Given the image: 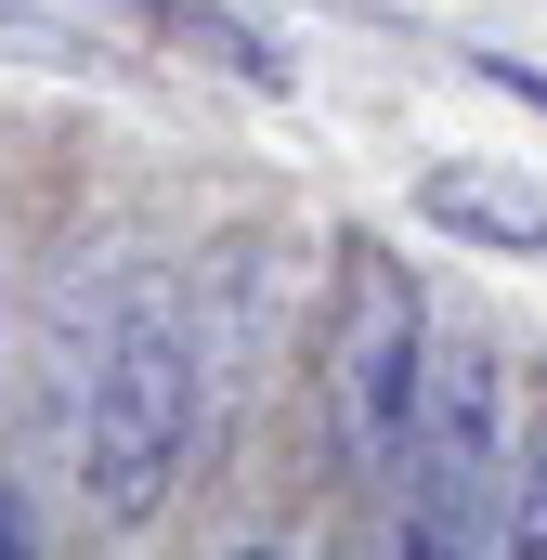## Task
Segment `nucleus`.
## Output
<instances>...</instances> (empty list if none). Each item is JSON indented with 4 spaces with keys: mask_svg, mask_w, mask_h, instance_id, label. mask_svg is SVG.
Instances as JSON below:
<instances>
[{
    "mask_svg": "<svg viewBox=\"0 0 547 560\" xmlns=\"http://www.w3.org/2000/svg\"><path fill=\"white\" fill-rule=\"evenodd\" d=\"M53 430L79 456V509L92 522H156L209 430H222V378L196 339V300L156 275H105L79 300H53Z\"/></svg>",
    "mask_w": 547,
    "mask_h": 560,
    "instance_id": "1",
    "label": "nucleus"
},
{
    "mask_svg": "<svg viewBox=\"0 0 547 560\" xmlns=\"http://www.w3.org/2000/svg\"><path fill=\"white\" fill-rule=\"evenodd\" d=\"M392 535L417 560H482L509 535V352L482 326L430 339L405 456H392Z\"/></svg>",
    "mask_w": 547,
    "mask_h": 560,
    "instance_id": "2",
    "label": "nucleus"
},
{
    "mask_svg": "<svg viewBox=\"0 0 547 560\" xmlns=\"http://www.w3.org/2000/svg\"><path fill=\"white\" fill-rule=\"evenodd\" d=\"M417 378H430V287L392 261V248H352L339 275V326H326V443L352 482H379L405 456Z\"/></svg>",
    "mask_w": 547,
    "mask_h": 560,
    "instance_id": "3",
    "label": "nucleus"
},
{
    "mask_svg": "<svg viewBox=\"0 0 547 560\" xmlns=\"http://www.w3.org/2000/svg\"><path fill=\"white\" fill-rule=\"evenodd\" d=\"M196 300V339H209V378H222V418L248 405V378H261L274 326H287V275H274V235H222L209 248V275L183 287Z\"/></svg>",
    "mask_w": 547,
    "mask_h": 560,
    "instance_id": "4",
    "label": "nucleus"
},
{
    "mask_svg": "<svg viewBox=\"0 0 547 560\" xmlns=\"http://www.w3.org/2000/svg\"><path fill=\"white\" fill-rule=\"evenodd\" d=\"M417 209L443 222V235H469V248H522V261H547V196L522 183V170H430L417 183Z\"/></svg>",
    "mask_w": 547,
    "mask_h": 560,
    "instance_id": "5",
    "label": "nucleus"
},
{
    "mask_svg": "<svg viewBox=\"0 0 547 560\" xmlns=\"http://www.w3.org/2000/svg\"><path fill=\"white\" fill-rule=\"evenodd\" d=\"M131 13H156L170 39H196L209 66H235V79H261V92H287V52H274L248 13H222V0H131Z\"/></svg>",
    "mask_w": 547,
    "mask_h": 560,
    "instance_id": "6",
    "label": "nucleus"
},
{
    "mask_svg": "<svg viewBox=\"0 0 547 560\" xmlns=\"http://www.w3.org/2000/svg\"><path fill=\"white\" fill-rule=\"evenodd\" d=\"M496 548L547 560V443H535V456H522V469H509V535H496Z\"/></svg>",
    "mask_w": 547,
    "mask_h": 560,
    "instance_id": "7",
    "label": "nucleus"
}]
</instances>
